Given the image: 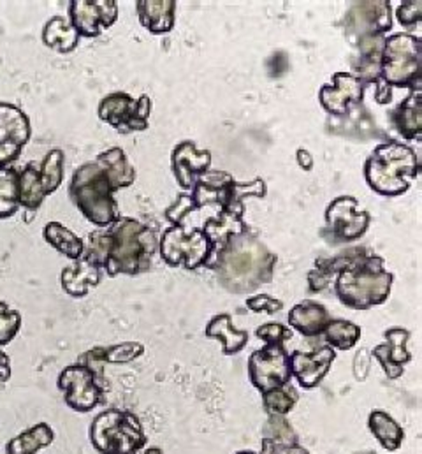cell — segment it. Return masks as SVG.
<instances>
[{"mask_svg": "<svg viewBox=\"0 0 422 454\" xmlns=\"http://www.w3.org/2000/svg\"><path fill=\"white\" fill-rule=\"evenodd\" d=\"M134 180L136 171L125 152L109 148L76 169L69 184V198L92 224L107 227L121 217L114 192L130 187Z\"/></svg>", "mask_w": 422, "mask_h": 454, "instance_id": "6da1fadb", "label": "cell"}, {"mask_svg": "<svg viewBox=\"0 0 422 454\" xmlns=\"http://www.w3.org/2000/svg\"><path fill=\"white\" fill-rule=\"evenodd\" d=\"M157 252L155 229L143 226L136 219L120 217L89 236L82 257L99 266L109 277H116L148 271Z\"/></svg>", "mask_w": 422, "mask_h": 454, "instance_id": "7a4b0ae2", "label": "cell"}, {"mask_svg": "<svg viewBox=\"0 0 422 454\" xmlns=\"http://www.w3.org/2000/svg\"><path fill=\"white\" fill-rule=\"evenodd\" d=\"M277 255L250 231L231 236L205 268L216 271L220 284L236 294L252 293L273 278Z\"/></svg>", "mask_w": 422, "mask_h": 454, "instance_id": "3957f363", "label": "cell"}, {"mask_svg": "<svg viewBox=\"0 0 422 454\" xmlns=\"http://www.w3.org/2000/svg\"><path fill=\"white\" fill-rule=\"evenodd\" d=\"M395 284V275L384 268V259L361 250L359 255L334 277L338 300L354 310H370L382 305Z\"/></svg>", "mask_w": 422, "mask_h": 454, "instance_id": "277c9868", "label": "cell"}, {"mask_svg": "<svg viewBox=\"0 0 422 454\" xmlns=\"http://www.w3.org/2000/svg\"><path fill=\"white\" fill-rule=\"evenodd\" d=\"M419 171L421 162L416 152L396 141L377 146L364 164V178L370 189L389 198L405 194Z\"/></svg>", "mask_w": 422, "mask_h": 454, "instance_id": "5b68a950", "label": "cell"}, {"mask_svg": "<svg viewBox=\"0 0 422 454\" xmlns=\"http://www.w3.org/2000/svg\"><path fill=\"white\" fill-rule=\"evenodd\" d=\"M421 39L414 34H393L386 37L380 76L377 85V101L387 105L391 101V87L421 89Z\"/></svg>", "mask_w": 422, "mask_h": 454, "instance_id": "8992f818", "label": "cell"}, {"mask_svg": "<svg viewBox=\"0 0 422 454\" xmlns=\"http://www.w3.org/2000/svg\"><path fill=\"white\" fill-rule=\"evenodd\" d=\"M90 442L101 454L139 453L146 446V435L132 412L107 409L92 421Z\"/></svg>", "mask_w": 422, "mask_h": 454, "instance_id": "52a82bcc", "label": "cell"}, {"mask_svg": "<svg viewBox=\"0 0 422 454\" xmlns=\"http://www.w3.org/2000/svg\"><path fill=\"white\" fill-rule=\"evenodd\" d=\"M64 180V152L53 148L48 152L41 166L28 164L18 173L20 185V207L34 214L44 200L53 194Z\"/></svg>", "mask_w": 422, "mask_h": 454, "instance_id": "ba28073f", "label": "cell"}, {"mask_svg": "<svg viewBox=\"0 0 422 454\" xmlns=\"http://www.w3.org/2000/svg\"><path fill=\"white\" fill-rule=\"evenodd\" d=\"M159 252L168 266H184L189 271H196L198 268L208 264L213 245L201 229L189 231L173 226L162 234L159 241Z\"/></svg>", "mask_w": 422, "mask_h": 454, "instance_id": "9c48e42d", "label": "cell"}, {"mask_svg": "<svg viewBox=\"0 0 422 454\" xmlns=\"http://www.w3.org/2000/svg\"><path fill=\"white\" fill-rule=\"evenodd\" d=\"M248 375L254 387L262 393L291 384V356L284 343H264L248 359Z\"/></svg>", "mask_w": 422, "mask_h": 454, "instance_id": "30bf717a", "label": "cell"}, {"mask_svg": "<svg viewBox=\"0 0 422 454\" xmlns=\"http://www.w3.org/2000/svg\"><path fill=\"white\" fill-rule=\"evenodd\" d=\"M59 389L66 403L76 412H90L105 400V379L98 377L85 364H73L59 375Z\"/></svg>", "mask_w": 422, "mask_h": 454, "instance_id": "8fae6325", "label": "cell"}, {"mask_svg": "<svg viewBox=\"0 0 422 454\" xmlns=\"http://www.w3.org/2000/svg\"><path fill=\"white\" fill-rule=\"evenodd\" d=\"M152 112V101L148 96H141L137 101L125 92H114L99 105V118L114 127L118 132H139L146 130L148 116Z\"/></svg>", "mask_w": 422, "mask_h": 454, "instance_id": "7c38bea8", "label": "cell"}, {"mask_svg": "<svg viewBox=\"0 0 422 454\" xmlns=\"http://www.w3.org/2000/svg\"><path fill=\"white\" fill-rule=\"evenodd\" d=\"M370 227V214L361 212L357 200L341 196L325 208V236L332 241H356Z\"/></svg>", "mask_w": 422, "mask_h": 454, "instance_id": "4fadbf2b", "label": "cell"}, {"mask_svg": "<svg viewBox=\"0 0 422 454\" xmlns=\"http://www.w3.org/2000/svg\"><path fill=\"white\" fill-rule=\"evenodd\" d=\"M69 16L78 35L92 39L114 25L118 18V4L114 0H73Z\"/></svg>", "mask_w": 422, "mask_h": 454, "instance_id": "5bb4252c", "label": "cell"}, {"mask_svg": "<svg viewBox=\"0 0 422 454\" xmlns=\"http://www.w3.org/2000/svg\"><path fill=\"white\" fill-rule=\"evenodd\" d=\"M366 83L350 73H336L318 92L320 106L329 114L347 116L364 99Z\"/></svg>", "mask_w": 422, "mask_h": 454, "instance_id": "9a60e30c", "label": "cell"}, {"mask_svg": "<svg viewBox=\"0 0 422 454\" xmlns=\"http://www.w3.org/2000/svg\"><path fill=\"white\" fill-rule=\"evenodd\" d=\"M30 139V121L18 106L0 103V168H7Z\"/></svg>", "mask_w": 422, "mask_h": 454, "instance_id": "2e32d148", "label": "cell"}, {"mask_svg": "<svg viewBox=\"0 0 422 454\" xmlns=\"http://www.w3.org/2000/svg\"><path fill=\"white\" fill-rule=\"evenodd\" d=\"M348 23L347 32L354 37L384 35L393 28V5L391 2H356L345 20Z\"/></svg>", "mask_w": 422, "mask_h": 454, "instance_id": "e0dca14e", "label": "cell"}, {"mask_svg": "<svg viewBox=\"0 0 422 454\" xmlns=\"http://www.w3.org/2000/svg\"><path fill=\"white\" fill-rule=\"evenodd\" d=\"M289 356H291L293 377H296L301 387L312 389L316 387L327 375L332 361L336 359V350L329 345H324V347H316L312 352L296 350Z\"/></svg>", "mask_w": 422, "mask_h": 454, "instance_id": "ac0fdd59", "label": "cell"}, {"mask_svg": "<svg viewBox=\"0 0 422 454\" xmlns=\"http://www.w3.org/2000/svg\"><path fill=\"white\" fill-rule=\"evenodd\" d=\"M211 153L208 150H198L192 141L180 143L171 153V169L182 185V189L191 191L196 180L208 171Z\"/></svg>", "mask_w": 422, "mask_h": 454, "instance_id": "d6986e66", "label": "cell"}, {"mask_svg": "<svg viewBox=\"0 0 422 454\" xmlns=\"http://www.w3.org/2000/svg\"><path fill=\"white\" fill-rule=\"evenodd\" d=\"M386 343L377 345L373 348V356L384 368L389 379H398L403 373V364L412 359L407 350V343L410 340V332L403 328H391L384 333Z\"/></svg>", "mask_w": 422, "mask_h": 454, "instance_id": "ffe728a7", "label": "cell"}, {"mask_svg": "<svg viewBox=\"0 0 422 454\" xmlns=\"http://www.w3.org/2000/svg\"><path fill=\"white\" fill-rule=\"evenodd\" d=\"M101 280H103V270L83 257L66 266L60 277L64 291L73 298H85L92 287L101 284Z\"/></svg>", "mask_w": 422, "mask_h": 454, "instance_id": "44dd1931", "label": "cell"}, {"mask_svg": "<svg viewBox=\"0 0 422 454\" xmlns=\"http://www.w3.org/2000/svg\"><path fill=\"white\" fill-rule=\"evenodd\" d=\"M137 14L139 23L153 35H164L175 27V0H139Z\"/></svg>", "mask_w": 422, "mask_h": 454, "instance_id": "7402d4cb", "label": "cell"}, {"mask_svg": "<svg viewBox=\"0 0 422 454\" xmlns=\"http://www.w3.org/2000/svg\"><path fill=\"white\" fill-rule=\"evenodd\" d=\"M331 316L327 309L316 301H303L291 309L289 325L305 337H320L329 325Z\"/></svg>", "mask_w": 422, "mask_h": 454, "instance_id": "603a6c76", "label": "cell"}, {"mask_svg": "<svg viewBox=\"0 0 422 454\" xmlns=\"http://www.w3.org/2000/svg\"><path fill=\"white\" fill-rule=\"evenodd\" d=\"M393 123L396 130L409 141L422 137V90L412 89V94L396 106L393 112Z\"/></svg>", "mask_w": 422, "mask_h": 454, "instance_id": "cb8c5ba5", "label": "cell"}, {"mask_svg": "<svg viewBox=\"0 0 422 454\" xmlns=\"http://www.w3.org/2000/svg\"><path fill=\"white\" fill-rule=\"evenodd\" d=\"M384 35H371L359 39V57L354 66V74L361 78L366 85L377 83L380 76V60L384 51Z\"/></svg>", "mask_w": 422, "mask_h": 454, "instance_id": "d4e9b609", "label": "cell"}, {"mask_svg": "<svg viewBox=\"0 0 422 454\" xmlns=\"http://www.w3.org/2000/svg\"><path fill=\"white\" fill-rule=\"evenodd\" d=\"M207 337L222 341V352L225 356H234L241 352L248 343V332L236 330L229 314H218L207 326Z\"/></svg>", "mask_w": 422, "mask_h": 454, "instance_id": "484cf974", "label": "cell"}, {"mask_svg": "<svg viewBox=\"0 0 422 454\" xmlns=\"http://www.w3.org/2000/svg\"><path fill=\"white\" fill-rule=\"evenodd\" d=\"M368 428L386 451H398L402 448L405 432L400 423L386 411H371L368 416Z\"/></svg>", "mask_w": 422, "mask_h": 454, "instance_id": "4316f807", "label": "cell"}, {"mask_svg": "<svg viewBox=\"0 0 422 454\" xmlns=\"http://www.w3.org/2000/svg\"><path fill=\"white\" fill-rule=\"evenodd\" d=\"M78 41L80 35L67 18L55 16L48 20L43 28V43L59 53L73 51L78 46Z\"/></svg>", "mask_w": 422, "mask_h": 454, "instance_id": "83f0119b", "label": "cell"}, {"mask_svg": "<svg viewBox=\"0 0 422 454\" xmlns=\"http://www.w3.org/2000/svg\"><path fill=\"white\" fill-rule=\"evenodd\" d=\"M55 441V432L51 430L50 425L39 423L12 441L5 446V454H35L48 446H51Z\"/></svg>", "mask_w": 422, "mask_h": 454, "instance_id": "f1b7e54d", "label": "cell"}, {"mask_svg": "<svg viewBox=\"0 0 422 454\" xmlns=\"http://www.w3.org/2000/svg\"><path fill=\"white\" fill-rule=\"evenodd\" d=\"M44 239L57 248L60 254H64L66 257L76 261L83 255L85 252V241L76 236L71 229L59 224V223H50L44 227Z\"/></svg>", "mask_w": 422, "mask_h": 454, "instance_id": "f546056e", "label": "cell"}, {"mask_svg": "<svg viewBox=\"0 0 422 454\" xmlns=\"http://www.w3.org/2000/svg\"><path fill=\"white\" fill-rule=\"evenodd\" d=\"M322 335L334 350H350L361 339V328L345 319H331Z\"/></svg>", "mask_w": 422, "mask_h": 454, "instance_id": "4dcf8cb0", "label": "cell"}, {"mask_svg": "<svg viewBox=\"0 0 422 454\" xmlns=\"http://www.w3.org/2000/svg\"><path fill=\"white\" fill-rule=\"evenodd\" d=\"M20 208L18 171L12 168H0V219L12 217Z\"/></svg>", "mask_w": 422, "mask_h": 454, "instance_id": "1f68e13d", "label": "cell"}, {"mask_svg": "<svg viewBox=\"0 0 422 454\" xmlns=\"http://www.w3.org/2000/svg\"><path fill=\"white\" fill-rule=\"evenodd\" d=\"M298 398L296 387L293 384H285L262 393V405L270 416H285L296 407Z\"/></svg>", "mask_w": 422, "mask_h": 454, "instance_id": "d6a6232c", "label": "cell"}, {"mask_svg": "<svg viewBox=\"0 0 422 454\" xmlns=\"http://www.w3.org/2000/svg\"><path fill=\"white\" fill-rule=\"evenodd\" d=\"M21 326V316L7 303L0 301V347L11 343Z\"/></svg>", "mask_w": 422, "mask_h": 454, "instance_id": "836d02e7", "label": "cell"}, {"mask_svg": "<svg viewBox=\"0 0 422 454\" xmlns=\"http://www.w3.org/2000/svg\"><path fill=\"white\" fill-rule=\"evenodd\" d=\"M101 350H103L105 363H127L141 356L145 352V347L141 343L129 341L114 347H101Z\"/></svg>", "mask_w": 422, "mask_h": 454, "instance_id": "e575fe53", "label": "cell"}, {"mask_svg": "<svg viewBox=\"0 0 422 454\" xmlns=\"http://www.w3.org/2000/svg\"><path fill=\"white\" fill-rule=\"evenodd\" d=\"M396 18L405 28H414L419 25L422 20V2L414 0V2H402L396 7Z\"/></svg>", "mask_w": 422, "mask_h": 454, "instance_id": "d590c367", "label": "cell"}, {"mask_svg": "<svg viewBox=\"0 0 422 454\" xmlns=\"http://www.w3.org/2000/svg\"><path fill=\"white\" fill-rule=\"evenodd\" d=\"M257 339L264 341V343H284L285 340L293 339V330L285 328L284 325L278 323H270V325H262L257 332H255Z\"/></svg>", "mask_w": 422, "mask_h": 454, "instance_id": "8d00e7d4", "label": "cell"}, {"mask_svg": "<svg viewBox=\"0 0 422 454\" xmlns=\"http://www.w3.org/2000/svg\"><path fill=\"white\" fill-rule=\"evenodd\" d=\"M246 307L254 312H268V314H277L284 309V303L273 296L268 294H257V296H250L246 300Z\"/></svg>", "mask_w": 422, "mask_h": 454, "instance_id": "74e56055", "label": "cell"}, {"mask_svg": "<svg viewBox=\"0 0 422 454\" xmlns=\"http://www.w3.org/2000/svg\"><path fill=\"white\" fill-rule=\"evenodd\" d=\"M261 454H312L301 448L298 442H273L262 439V451Z\"/></svg>", "mask_w": 422, "mask_h": 454, "instance_id": "f35d334b", "label": "cell"}, {"mask_svg": "<svg viewBox=\"0 0 422 454\" xmlns=\"http://www.w3.org/2000/svg\"><path fill=\"white\" fill-rule=\"evenodd\" d=\"M11 377V363L5 352L0 348V382H7Z\"/></svg>", "mask_w": 422, "mask_h": 454, "instance_id": "ab89813d", "label": "cell"}, {"mask_svg": "<svg viewBox=\"0 0 422 454\" xmlns=\"http://www.w3.org/2000/svg\"><path fill=\"white\" fill-rule=\"evenodd\" d=\"M298 162H300V166H301L305 171L312 169V166H314L312 155H310L307 150H300V152H298Z\"/></svg>", "mask_w": 422, "mask_h": 454, "instance_id": "60d3db41", "label": "cell"}, {"mask_svg": "<svg viewBox=\"0 0 422 454\" xmlns=\"http://www.w3.org/2000/svg\"><path fill=\"white\" fill-rule=\"evenodd\" d=\"M145 454H164L159 448H150V450H146L145 451Z\"/></svg>", "mask_w": 422, "mask_h": 454, "instance_id": "b9f144b4", "label": "cell"}, {"mask_svg": "<svg viewBox=\"0 0 422 454\" xmlns=\"http://www.w3.org/2000/svg\"><path fill=\"white\" fill-rule=\"evenodd\" d=\"M236 454H257V453H254V451H239V453H236Z\"/></svg>", "mask_w": 422, "mask_h": 454, "instance_id": "7bdbcfd3", "label": "cell"}, {"mask_svg": "<svg viewBox=\"0 0 422 454\" xmlns=\"http://www.w3.org/2000/svg\"><path fill=\"white\" fill-rule=\"evenodd\" d=\"M130 454H139V453H130Z\"/></svg>", "mask_w": 422, "mask_h": 454, "instance_id": "ee69618b", "label": "cell"}]
</instances>
